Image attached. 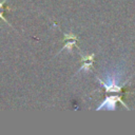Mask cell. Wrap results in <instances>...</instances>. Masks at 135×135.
<instances>
[{
	"mask_svg": "<svg viewBox=\"0 0 135 135\" xmlns=\"http://www.w3.org/2000/svg\"><path fill=\"white\" fill-rule=\"evenodd\" d=\"M116 100H118V97L116 96H110L107 97L104 99V101L97 108V110H101V109H107V110H114L115 105H116Z\"/></svg>",
	"mask_w": 135,
	"mask_h": 135,
	"instance_id": "1",
	"label": "cell"
},
{
	"mask_svg": "<svg viewBox=\"0 0 135 135\" xmlns=\"http://www.w3.org/2000/svg\"><path fill=\"white\" fill-rule=\"evenodd\" d=\"M74 44H75V41H72V42H68V43H66V44H65V45L62 47V50H64V49H69V50L71 51V50H72V46H73Z\"/></svg>",
	"mask_w": 135,
	"mask_h": 135,
	"instance_id": "2",
	"label": "cell"
},
{
	"mask_svg": "<svg viewBox=\"0 0 135 135\" xmlns=\"http://www.w3.org/2000/svg\"><path fill=\"white\" fill-rule=\"evenodd\" d=\"M0 18H2V19H3L4 21H5V22H8L7 20H5V19H4V17H2V13H1V12H0Z\"/></svg>",
	"mask_w": 135,
	"mask_h": 135,
	"instance_id": "3",
	"label": "cell"
},
{
	"mask_svg": "<svg viewBox=\"0 0 135 135\" xmlns=\"http://www.w3.org/2000/svg\"><path fill=\"white\" fill-rule=\"evenodd\" d=\"M2 6H3V2H0V8H2Z\"/></svg>",
	"mask_w": 135,
	"mask_h": 135,
	"instance_id": "4",
	"label": "cell"
}]
</instances>
